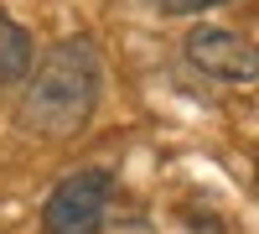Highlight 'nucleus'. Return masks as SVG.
<instances>
[{"label": "nucleus", "mask_w": 259, "mask_h": 234, "mask_svg": "<svg viewBox=\"0 0 259 234\" xmlns=\"http://www.w3.org/2000/svg\"><path fill=\"white\" fill-rule=\"evenodd\" d=\"M104 89V62L94 37H62L47 57L31 62L21 83V125L36 141H73L89 130Z\"/></svg>", "instance_id": "nucleus-1"}, {"label": "nucleus", "mask_w": 259, "mask_h": 234, "mask_svg": "<svg viewBox=\"0 0 259 234\" xmlns=\"http://www.w3.org/2000/svg\"><path fill=\"white\" fill-rule=\"evenodd\" d=\"M109 198H114L109 166H78L41 203V234H99L109 219Z\"/></svg>", "instance_id": "nucleus-2"}, {"label": "nucleus", "mask_w": 259, "mask_h": 234, "mask_svg": "<svg viewBox=\"0 0 259 234\" xmlns=\"http://www.w3.org/2000/svg\"><path fill=\"white\" fill-rule=\"evenodd\" d=\"M182 57L197 73L218 78V83H249V78H259V47L244 31H228V26H197V31H187Z\"/></svg>", "instance_id": "nucleus-3"}, {"label": "nucleus", "mask_w": 259, "mask_h": 234, "mask_svg": "<svg viewBox=\"0 0 259 234\" xmlns=\"http://www.w3.org/2000/svg\"><path fill=\"white\" fill-rule=\"evenodd\" d=\"M31 62H36V42H31V31L21 26L11 11H0V89L26 83Z\"/></svg>", "instance_id": "nucleus-4"}, {"label": "nucleus", "mask_w": 259, "mask_h": 234, "mask_svg": "<svg viewBox=\"0 0 259 234\" xmlns=\"http://www.w3.org/2000/svg\"><path fill=\"white\" fill-rule=\"evenodd\" d=\"M99 234H156V224L140 219V214H119V219H104Z\"/></svg>", "instance_id": "nucleus-5"}, {"label": "nucleus", "mask_w": 259, "mask_h": 234, "mask_svg": "<svg viewBox=\"0 0 259 234\" xmlns=\"http://www.w3.org/2000/svg\"><path fill=\"white\" fill-rule=\"evenodd\" d=\"M212 6H228V0H161L166 16H197V11H212Z\"/></svg>", "instance_id": "nucleus-6"}, {"label": "nucleus", "mask_w": 259, "mask_h": 234, "mask_svg": "<svg viewBox=\"0 0 259 234\" xmlns=\"http://www.w3.org/2000/svg\"><path fill=\"white\" fill-rule=\"evenodd\" d=\"M254 182H259V177H254Z\"/></svg>", "instance_id": "nucleus-7"}]
</instances>
